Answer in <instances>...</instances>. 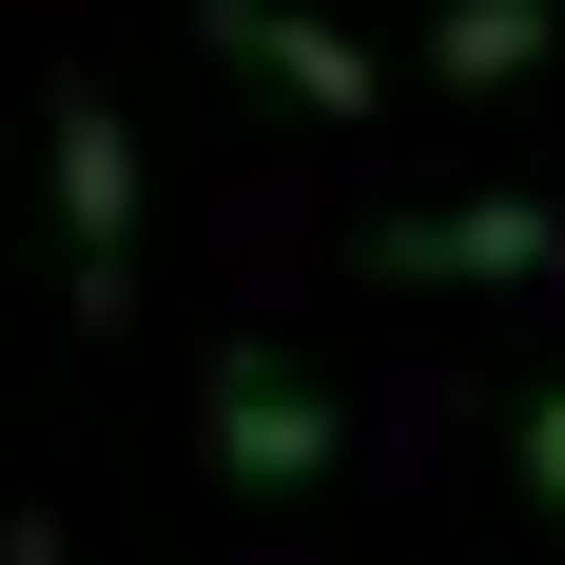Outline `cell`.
Returning a JSON list of instances; mask_svg holds the SVG:
<instances>
[{"label": "cell", "mask_w": 565, "mask_h": 565, "mask_svg": "<svg viewBox=\"0 0 565 565\" xmlns=\"http://www.w3.org/2000/svg\"><path fill=\"white\" fill-rule=\"evenodd\" d=\"M195 449H215V488H254V508H274V488H332L351 409L312 391L274 332H215V351H195Z\"/></svg>", "instance_id": "cell-1"}, {"label": "cell", "mask_w": 565, "mask_h": 565, "mask_svg": "<svg viewBox=\"0 0 565 565\" xmlns=\"http://www.w3.org/2000/svg\"><path fill=\"white\" fill-rule=\"evenodd\" d=\"M58 234H78V332H117L137 312V117L98 98V78H58Z\"/></svg>", "instance_id": "cell-2"}, {"label": "cell", "mask_w": 565, "mask_h": 565, "mask_svg": "<svg viewBox=\"0 0 565 565\" xmlns=\"http://www.w3.org/2000/svg\"><path fill=\"white\" fill-rule=\"evenodd\" d=\"M391 292H565V215L546 195H449V215H391L371 234Z\"/></svg>", "instance_id": "cell-3"}, {"label": "cell", "mask_w": 565, "mask_h": 565, "mask_svg": "<svg viewBox=\"0 0 565 565\" xmlns=\"http://www.w3.org/2000/svg\"><path fill=\"white\" fill-rule=\"evenodd\" d=\"M215 40H234V58H274L312 117H371V40H351V20H292V0H215Z\"/></svg>", "instance_id": "cell-4"}, {"label": "cell", "mask_w": 565, "mask_h": 565, "mask_svg": "<svg viewBox=\"0 0 565 565\" xmlns=\"http://www.w3.org/2000/svg\"><path fill=\"white\" fill-rule=\"evenodd\" d=\"M429 58L488 98V78H526V58H546V0H449V20H429Z\"/></svg>", "instance_id": "cell-5"}, {"label": "cell", "mask_w": 565, "mask_h": 565, "mask_svg": "<svg viewBox=\"0 0 565 565\" xmlns=\"http://www.w3.org/2000/svg\"><path fill=\"white\" fill-rule=\"evenodd\" d=\"M508 468H526V508H565V371L526 391V429H508Z\"/></svg>", "instance_id": "cell-6"}, {"label": "cell", "mask_w": 565, "mask_h": 565, "mask_svg": "<svg viewBox=\"0 0 565 565\" xmlns=\"http://www.w3.org/2000/svg\"><path fill=\"white\" fill-rule=\"evenodd\" d=\"M0 565H58V546H40V526H20V546H0Z\"/></svg>", "instance_id": "cell-7"}]
</instances>
